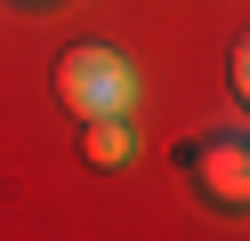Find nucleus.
<instances>
[{
    "label": "nucleus",
    "instance_id": "obj_1",
    "mask_svg": "<svg viewBox=\"0 0 250 241\" xmlns=\"http://www.w3.org/2000/svg\"><path fill=\"white\" fill-rule=\"evenodd\" d=\"M57 105L73 121H113V112H137V64L105 40H81L57 56Z\"/></svg>",
    "mask_w": 250,
    "mask_h": 241
},
{
    "label": "nucleus",
    "instance_id": "obj_2",
    "mask_svg": "<svg viewBox=\"0 0 250 241\" xmlns=\"http://www.w3.org/2000/svg\"><path fill=\"white\" fill-rule=\"evenodd\" d=\"M186 169L218 209H250V137L242 129H218V137L186 145Z\"/></svg>",
    "mask_w": 250,
    "mask_h": 241
},
{
    "label": "nucleus",
    "instance_id": "obj_3",
    "mask_svg": "<svg viewBox=\"0 0 250 241\" xmlns=\"http://www.w3.org/2000/svg\"><path fill=\"white\" fill-rule=\"evenodd\" d=\"M81 161H89V169H129V161H137L129 112H113V121H81Z\"/></svg>",
    "mask_w": 250,
    "mask_h": 241
},
{
    "label": "nucleus",
    "instance_id": "obj_4",
    "mask_svg": "<svg viewBox=\"0 0 250 241\" xmlns=\"http://www.w3.org/2000/svg\"><path fill=\"white\" fill-rule=\"evenodd\" d=\"M226 80H234V96H242V105H250V32H242V40H234V56H226Z\"/></svg>",
    "mask_w": 250,
    "mask_h": 241
},
{
    "label": "nucleus",
    "instance_id": "obj_5",
    "mask_svg": "<svg viewBox=\"0 0 250 241\" xmlns=\"http://www.w3.org/2000/svg\"><path fill=\"white\" fill-rule=\"evenodd\" d=\"M24 8H49V0H24Z\"/></svg>",
    "mask_w": 250,
    "mask_h": 241
}]
</instances>
